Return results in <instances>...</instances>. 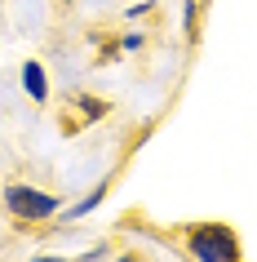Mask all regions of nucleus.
<instances>
[{"label":"nucleus","mask_w":257,"mask_h":262,"mask_svg":"<svg viewBox=\"0 0 257 262\" xmlns=\"http://www.w3.org/2000/svg\"><path fill=\"white\" fill-rule=\"evenodd\" d=\"M27 89H31V94H36V98L44 94V76H40V67H36V62H31V67H27Z\"/></svg>","instance_id":"obj_3"},{"label":"nucleus","mask_w":257,"mask_h":262,"mask_svg":"<svg viewBox=\"0 0 257 262\" xmlns=\"http://www.w3.org/2000/svg\"><path fill=\"white\" fill-rule=\"evenodd\" d=\"M191 249L204 262H235V235L226 227H200V231L191 235Z\"/></svg>","instance_id":"obj_1"},{"label":"nucleus","mask_w":257,"mask_h":262,"mask_svg":"<svg viewBox=\"0 0 257 262\" xmlns=\"http://www.w3.org/2000/svg\"><path fill=\"white\" fill-rule=\"evenodd\" d=\"M9 205H14V213H22V218H44V213H54V195H40V191H22V187H14L9 191Z\"/></svg>","instance_id":"obj_2"}]
</instances>
